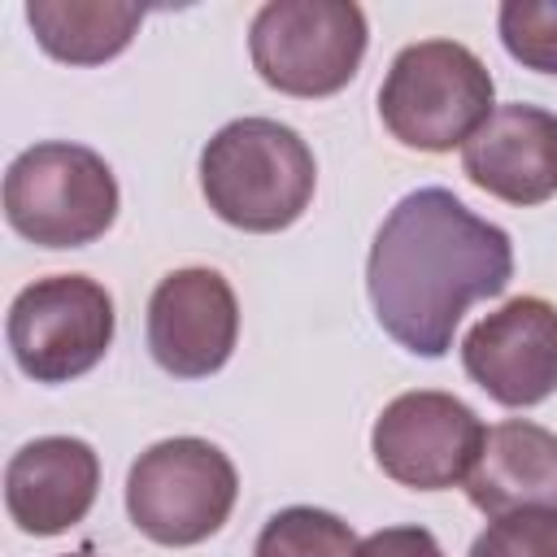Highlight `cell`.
Here are the masks:
<instances>
[{"label":"cell","instance_id":"277c9868","mask_svg":"<svg viewBox=\"0 0 557 557\" xmlns=\"http://www.w3.org/2000/svg\"><path fill=\"white\" fill-rule=\"evenodd\" d=\"M117 178L109 161L70 139L17 152L4 170V218L35 248H87L117 222Z\"/></svg>","mask_w":557,"mask_h":557},{"label":"cell","instance_id":"7c38bea8","mask_svg":"<svg viewBox=\"0 0 557 557\" xmlns=\"http://www.w3.org/2000/svg\"><path fill=\"white\" fill-rule=\"evenodd\" d=\"M100 492V457L78 435H39L4 466V509L26 535H61L78 527Z\"/></svg>","mask_w":557,"mask_h":557},{"label":"cell","instance_id":"5b68a950","mask_svg":"<svg viewBox=\"0 0 557 557\" xmlns=\"http://www.w3.org/2000/svg\"><path fill=\"white\" fill-rule=\"evenodd\" d=\"M370 26L352 0H270L248 26V57L265 87L322 100L344 91L366 57Z\"/></svg>","mask_w":557,"mask_h":557},{"label":"cell","instance_id":"7a4b0ae2","mask_svg":"<svg viewBox=\"0 0 557 557\" xmlns=\"http://www.w3.org/2000/svg\"><path fill=\"white\" fill-rule=\"evenodd\" d=\"M313 187V148L274 117H235L200 152V191L209 209L248 235H274L300 222Z\"/></svg>","mask_w":557,"mask_h":557},{"label":"cell","instance_id":"e0dca14e","mask_svg":"<svg viewBox=\"0 0 557 557\" xmlns=\"http://www.w3.org/2000/svg\"><path fill=\"white\" fill-rule=\"evenodd\" d=\"M466 557H557V509H518L492 518Z\"/></svg>","mask_w":557,"mask_h":557},{"label":"cell","instance_id":"9a60e30c","mask_svg":"<svg viewBox=\"0 0 557 557\" xmlns=\"http://www.w3.org/2000/svg\"><path fill=\"white\" fill-rule=\"evenodd\" d=\"M357 544L361 540L339 513L318 505H287L261 527L252 557H357Z\"/></svg>","mask_w":557,"mask_h":557},{"label":"cell","instance_id":"8992f818","mask_svg":"<svg viewBox=\"0 0 557 557\" xmlns=\"http://www.w3.org/2000/svg\"><path fill=\"white\" fill-rule=\"evenodd\" d=\"M235 461L200 435H174L144 448L126 474L131 522L165 548H191L218 535L235 509Z\"/></svg>","mask_w":557,"mask_h":557},{"label":"cell","instance_id":"30bf717a","mask_svg":"<svg viewBox=\"0 0 557 557\" xmlns=\"http://www.w3.org/2000/svg\"><path fill=\"white\" fill-rule=\"evenodd\" d=\"M466 374L505 409H531L557 392V305L513 296L461 339Z\"/></svg>","mask_w":557,"mask_h":557},{"label":"cell","instance_id":"5bb4252c","mask_svg":"<svg viewBox=\"0 0 557 557\" xmlns=\"http://www.w3.org/2000/svg\"><path fill=\"white\" fill-rule=\"evenodd\" d=\"M35 44L65 65H104L135 39L144 9L131 0H30Z\"/></svg>","mask_w":557,"mask_h":557},{"label":"cell","instance_id":"52a82bcc","mask_svg":"<svg viewBox=\"0 0 557 557\" xmlns=\"http://www.w3.org/2000/svg\"><path fill=\"white\" fill-rule=\"evenodd\" d=\"M117 331L113 296L87 274H48L9 305V352L35 383H70L104 361Z\"/></svg>","mask_w":557,"mask_h":557},{"label":"cell","instance_id":"8fae6325","mask_svg":"<svg viewBox=\"0 0 557 557\" xmlns=\"http://www.w3.org/2000/svg\"><path fill=\"white\" fill-rule=\"evenodd\" d=\"M466 178L518 209L557 196V113L540 104H496L492 117L461 144Z\"/></svg>","mask_w":557,"mask_h":557},{"label":"cell","instance_id":"4fadbf2b","mask_svg":"<svg viewBox=\"0 0 557 557\" xmlns=\"http://www.w3.org/2000/svg\"><path fill=\"white\" fill-rule=\"evenodd\" d=\"M466 496L487 518L557 509V431L531 418H505L487 426L483 453L466 479Z\"/></svg>","mask_w":557,"mask_h":557},{"label":"cell","instance_id":"d6986e66","mask_svg":"<svg viewBox=\"0 0 557 557\" xmlns=\"http://www.w3.org/2000/svg\"><path fill=\"white\" fill-rule=\"evenodd\" d=\"M61 557H91V553H61Z\"/></svg>","mask_w":557,"mask_h":557},{"label":"cell","instance_id":"ba28073f","mask_svg":"<svg viewBox=\"0 0 557 557\" xmlns=\"http://www.w3.org/2000/svg\"><path fill=\"white\" fill-rule=\"evenodd\" d=\"M483 440L487 426L461 396L418 387L383 405L370 431V453L392 483L413 492H444L470 479Z\"/></svg>","mask_w":557,"mask_h":557},{"label":"cell","instance_id":"2e32d148","mask_svg":"<svg viewBox=\"0 0 557 557\" xmlns=\"http://www.w3.org/2000/svg\"><path fill=\"white\" fill-rule=\"evenodd\" d=\"M505 52L535 70L557 74V0H505L496 13Z\"/></svg>","mask_w":557,"mask_h":557},{"label":"cell","instance_id":"6da1fadb","mask_svg":"<svg viewBox=\"0 0 557 557\" xmlns=\"http://www.w3.org/2000/svg\"><path fill=\"white\" fill-rule=\"evenodd\" d=\"M513 278L509 235L470 213L448 187H418L392 205L366 257L374 322L413 357H444L474 300Z\"/></svg>","mask_w":557,"mask_h":557},{"label":"cell","instance_id":"3957f363","mask_svg":"<svg viewBox=\"0 0 557 557\" xmlns=\"http://www.w3.org/2000/svg\"><path fill=\"white\" fill-rule=\"evenodd\" d=\"M496 83L474 48L457 39H418L400 48L379 87L387 135L418 152L461 148L496 109Z\"/></svg>","mask_w":557,"mask_h":557},{"label":"cell","instance_id":"ac0fdd59","mask_svg":"<svg viewBox=\"0 0 557 557\" xmlns=\"http://www.w3.org/2000/svg\"><path fill=\"white\" fill-rule=\"evenodd\" d=\"M357 557H444L426 527H379L357 544Z\"/></svg>","mask_w":557,"mask_h":557},{"label":"cell","instance_id":"9c48e42d","mask_svg":"<svg viewBox=\"0 0 557 557\" xmlns=\"http://www.w3.org/2000/svg\"><path fill=\"white\" fill-rule=\"evenodd\" d=\"M239 339L235 287L209 265L170 270L148 296V352L174 379L218 374Z\"/></svg>","mask_w":557,"mask_h":557}]
</instances>
